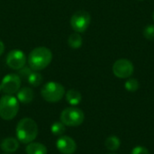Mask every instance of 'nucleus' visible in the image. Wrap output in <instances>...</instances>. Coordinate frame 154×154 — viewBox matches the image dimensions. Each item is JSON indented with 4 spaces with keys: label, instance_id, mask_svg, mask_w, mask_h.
I'll return each mask as SVG.
<instances>
[{
    "label": "nucleus",
    "instance_id": "nucleus-2",
    "mask_svg": "<svg viewBox=\"0 0 154 154\" xmlns=\"http://www.w3.org/2000/svg\"><path fill=\"white\" fill-rule=\"evenodd\" d=\"M52 60V52L46 47L33 49L28 56L29 67L34 71H40L47 68Z\"/></svg>",
    "mask_w": 154,
    "mask_h": 154
},
{
    "label": "nucleus",
    "instance_id": "nucleus-12",
    "mask_svg": "<svg viewBox=\"0 0 154 154\" xmlns=\"http://www.w3.org/2000/svg\"><path fill=\"white\" fill-rule=\"evenodd\" d=\"M34 93L33 90L29 87H23L17 91L16 98L22 104H29L33 100Z\"/></svg>",
    "mask_w": 154,
    "mask_h": 154
},
{
    "label": "nucleus",
    "instance_id": "nucleus-27",
    "mask_svg": "<svg viewBox=\"0 0 154 154\" xmlns=\"http://www.w3.org/2000/svg\"><path fill=\"white\" fill-rule=\"evenodd\" d=\"M140 1H142V0H140Z\"/></svg>",
    "mask_w": 154,
    "mask_h": 154
},
{
    "label": "nucleus",
    "instance_id": "nucleus-15",
    "mask_svg": "<svg viewBox=\"0 0 154 154\" xmlns=\"http://www.w3.org/2000/svg\"><path fill=\"white\" fill-rule=\"evenodd\" d=\"M68 43L70 48L79 49L81 47V45L83 43V40L79 32H75V33H72L69 35V37L68 39Z\"/></svg>",
    "mask_w": 154,
    "mask_h": 154
},
{
    "label": "nucleus",
    "instance_id": "nucleus-1",
    "mask_svg": "<svg viewBox=\"0 0 154 154\" xmlns=\"http://www.w3.org/2000/svg\"><path fill=\"white\" fill-rule=\"evenodd\" d=\"M15 134L20 143L28 144L36 139L38 135V125L33 119L24 117L18 122Z\"/></svg>",
    "mask_w": 154,
    "mask_h": 154
},
{
    "label": "nucleus",
    "instance_id": "nucleus-26",
    "mask_svg": "<svg viewBox=\"0 0 154 154\" xmlns=\"http://www.w3.org/2000/svg\"><path fill=\"white\" fill-rule=\"evenodd\" d=\"M4 154H9V153H4Z\"/></svg>",
    "mask_w": 154,
    "mask_h": 154
},
{
    "label": "nucleus",
    "instance_id": "nucleus-4",
    "mask_svg": "<svg viewBox=\"0 0 154 154\" xmlns=\"http://www.w3.org/2000/svg\"><path fill=\"white\" fill-rule=\"evenodd\" d=\"M41 95L45 101L49 103H56L60 101L65 96V88L60 83L50 81L43 85L41 90Z\"/></svg>",
    "mask_w": 154,
    "mask_h": 154
},
{
    "label": "nucleus",
    "instance_id": "nucleus-6",
    "mask_svg": "<svg viewBox=\"0 0 154 154\" xmlns=\"http://www.w3.org/2000/svg\"><path fill=\"white\" fill-rule=\"evenodd\" d=\"M91 22L89 13L84 10L78 11L70 18V25L76 32H84L88 28Z\"/></svg>",
    "mask_w": 154,
    "mask_h": 154
},
{
    "label": "nucleus",
    "instance_id": "nucleus-3",
    "mask_svg": "<svg viewBox=\"0 0 154 154\" xmlns=\"http://www.w3.org/2000/svg\"><path fill=\"white\" fill-rule=\"evenodd\" d=\"M19 101L13 95H5L0 98V117L5 121L13 120L19 111Z\"/></svg>",
    "mask_w": 154,
    "mask_h": 154
},
{
    "label": "nucleus",
    "instance_id": "nucleus-7",
    "mask_svg": "<svg viewBox=\"0 0 154 154\" xmlns=\"http://www.w3.org/2000/svg\"><path fill=\"white\" fill-rule=\"evenodd\" d=\"M2 91L5 95H13L17 93V91L21 88V78L18 74H8L5 75L1 82Z\"/></svg>",
    "mask_w": 154,
    "mask_h": 154
},
{
    "label": "nucleus",
    "instance_id": "nucleus-24",
    "mask_svg": "<svg viewBox=\"0 0 154 154\" xmlns=\"http://www.w3.org/2000/svg\"><path fill=\"white\" fill-rule=\"evenodd\" d=\"M0 91H2V88H1V84H0Z\"/></svg>",
    "mask_w": 154,
    "mask_h": 154
},
{
    "label": "nucleus",
    "instance_id": "nucleus-23",
    "mask_svg": "<svg viewBox=\"0 0 154 154\" xmlns=\"http://www.w3.org/2000/svg\"><path fill=\"white\" fill-rule=\"evenodd\" d=\"M5 51V44L2 41H0V56L4 53Z\"/></svg>",
    "mask_w": 154,
    "mask_h": 154
},
{
    "label": "nucleus",
    "instance_id": "nucleus-9",
    "mask_svg": "<svg viewBox=\"0 0 154 154\" xmlns=\"http://www.w3.org/2000/svg\"><path fill=\"white\" fill-rule=\"evenodd\" d=\"M26 56L25 54L18 49L12 50L7 53L6 56V64L12 69L19 70L25 66Z\"/></svg>",
    "mask_w": 154,
    "mask_h": 154
},
{
    "label": "nucleus",
    "instance_id": "nucleus-17",
    "mask_svg": "<svg viewBox=\"0 0 154 154\" xmlns=\"http://www.w3.org/2000/svg\"><path fill=\"white\" fill-rule=\"evenodd\" d=\"M106 147L112 152L117 151L121 145V142L119 140V138H117L116 136H109L105 143Z\"/></svg>",
    "mask_w": 154,
    "mask_h": 154
},
{
    "label": "nucleus",
    "instance_id": "nucleus-19",
    "mask_svg": "<svg viewBox=\"0 0 154 154\" xmlns=\"http://www.w3.org/2000/svg\"><path fill=\"white\" fill-rule=\"evenodd\" d=\"M139 87H140V84L136 79H129L128 80H126L125 84V89H127L130 92H135L136 90H138Z\"/></svg>",
    "mask_w": 154,
    "mask_h": 154
},
{
    "label": "nucleus",
    "instance_id": "nucleus-11",
    "mask_svg": "<svg viewBox=\"0 0 154 154\" xmlns=\"http://www.w3.org/2000/svg\"><path fill=\"white\" fill-rule=\"evenodd\" d=\"M19 146H20L19 141L16 138H13V137L5 138L1 142V144H0L1 150L6 153H13V152H16L18 150Z\"/></svg>",
    "mask_w": 154,
    "mask_h": 154
},
{
    "label": "nucleus",
    "instance_id": "nucleus-18",
    "mask_svg": "<svg viewBox=\"0 0 154 154\" xmlns=\"http://www.w3.org/2000/svg\"><path fill=\"white\" fill-rule=\"evenodd\" d=\"M51 133L56 136H61L66 132V125L62 122H55L51 127Z\"/></svg>",
    "mask_w": 154,
    "mask_h": 154
},
{
    "label": "nucleus",
    "instance_id": "nucleus-10",
    "mask_svg": "<svg viewBox=\"0 0 154 154\" xmlns=\"http://www.w3.org/2000/svg\"><path fill=\"white\" fill-rule=\"evenodd\" d=\"M58 151L62 154H73L77 150V143L69 136L61 135L56 142Z\"/></svg>",
    "mask_w": 154,
    "mask_h": 154
},
{
    "label": "nucleus",
    "instance_id": "nucleus-20",
    "mask_svg": "<svg viewBox=\"0 0 154 154\" xmlns=\"http://www.w3.org/2000/svg\"><path fill=\"white\" fill-rule=\"evenodd\" d=\"M143 36L147 40H154V25L150 24L143 30Z\"/></svg>",
    "mask_w": 154,
    "mask_h": 154
},
{
    "label": "nucleus",
    "instance_id": "nucleus-16",
    "mask_svg": "<svg viewBox=\"0 0 154 154\" xmlns=\"http://www.w3.org/2000/svg\"><path fill=\"white\" fill-rule=\"evenodd\" d=\"M42 79H43L42 74L34 70H32L29 75V77L27 78V81L32 87H39L42 83Z\"/></svg>",
    "mask_w": 154,
    "mask_h": 154
},
{
    "label": "nucleus",
    "instance_id": "nucleus-13",
    "mask_svg": "<svg viewBox=\"0 0 154 154\" xmlns=\"http://www.w3.org/2000/svg\"><path fill=\"white\" fill-rule=\"evenodd\" d=\"M25 152L27 154H47L48 152L47 148L44 144L34 142L28 143L25 148Z\"/></svg>",
    "mask_w": 154,
    "mask_h": 154
},
{
    "label": "nucleus",
    "instance_id": "nucleus-5",
    "mask_svg": "<svg viewBox=\"0 0 154 154\" xmlns=\"http://www.w3.org/2000/svg\"><path fill=\"white\" fill-rule=\"evenodd\" d=\"M85 119L84 112L78 107H67L60 114V122L66 126L77 127L80 125Z\"/></svg>",
    "mask_w": 154,
    "mask_h": 154
},
{
    "label": "nucleus",
    "instance_id": "nucleus-14",
    "mask_svg": "<svg viewBox=\"0 0 154 154\" xmlns=\"http://www.w3.org/2000/svg\"><path fill=\"white\" fill-rule=\"evenodd\" d=\"M65 97H66L67 102L73 106L79 105L82 100V96H81L80 92L76 89L68 90L65 94Z\"/></svg>",
    "mask_w": 154,
    "mask_h": 154
},
{
    "label": "nucleus",
    "instance_id": "nucleus-22",
    "mask_svg": "<svg viewBox=\"0 0 154 154\" xmlns=\"http://www.w3.org/2000/svg\"><path fill=\"white\" fill-rule=\"evenodd\" d=\"M131 154H150V152L143 146H136L132 150Z\"/></svg>",
    "mask_w": 154,
    "mask_h": 154
},
{
    "label": "nucleus",
    "instance_id": "nucleus-8",
    "mask_svg": "<svg viewBox=\"0 0 154 154\" xmlns=\"http://www.w3.org/2000/svg\"><path fill=\"white\" fill-rule=\"evenodd\" d=\"M134 70V64L126 59H120L113 65V73L119 79H127L131 77Z\"/></svg>",
    "mask_w": 154,
    "mask_h": 154
},
{
    "label": "nucleus",
    "instance_id": "nucleus-21",
    "mask_svg": "<svg viewBox=\"0 0 154 154\" xmlns=\"http://www.w3.org/2000/svg\"><path fill=\"white\" fill-rule=\"evenodd\" d=\"M32 71V69L30 67H23L21 69H19L18 75L21 79H27V78L29 77V75L31 74V72Z\"/></svg>",
    "mask_w": 154,
    "mask_h": 154
},
{
    "label": "nucleus",
    "instance_id": "nucleus-25",
    "mask_svg": "<svg viewBox=\"0 0 154 154\" xmlns=\"http://www.w3.org/2000/svg\"><path fill=\"white\" fill-rule=\"evenodd\" d=\"M153 20H154V12H153Z\"/></svg>",
    "mask_w": 154,
    "mask_h": 154
}]
</instances>
